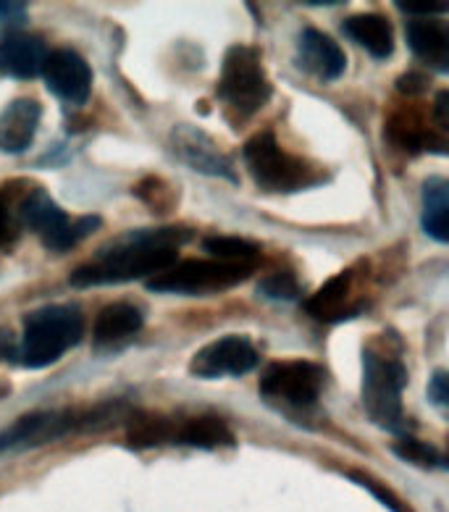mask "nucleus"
I'll list each match as a JSON object with an SVG mask.
<instances>
[{"mask_svg":"<svg viewBox=\"0 0 449 512\" xmlns=\"http://www.w3.org/2000/svg\"><path fill=\"white\" fill-rule=\"evenodd\" d=\"M216 92L218 100L237 119H250L266 106L271 98V85L260 50L253 45H232L226 50Z\"/></svg>","mask_w":449,"mask_h":512,"instance_id":"4","label":"nucleus"},{"mask_svg":"<svg viewBox=\"0 0 449 512\" xmlns=\"http://www.w3.org/2000/svg\"><path fill=\"white\" fill-rule=\"evenodd\" d=\"M192 232L184 226H161L148 232H132L108 242L92 260L74 268L69 276L71 287H103L124 281L158 276L179 258V247L190 242Z\"/></svg>","mask_w":449,"mask_h":512,"instance_id":"1","label":"nucleus"},{"mask_svg":"<svg viewBox=\"0 0 449 512\" xmlns=\"http://www.w3.org/2000/svg\"><path fill=\"white\" fill-rule=\"evenodd\" d=\"M253 274V263L224 260H182L148 281L150 292L161 295H213L237 287Z\"/></svg>","mask_w":449,"mask_h":512,"instance_id":"6","label":"nucleus"},{"mask_svg":"<svg viewBox=\"0 0 449 512\" xmlns=\"http://www.w3.org/2000/svg\"><path fill=\"white\" fill-rule=\"evenodd\" d=\"M428 400L434 402L439 410H447V402H449V386H447V373L444 371H436L431 384H428Z\"/></svg>","mask_w":449,"mask_h":512,"instance_id":"29","label":"nucleus"},{"mask_svg":"<svg viewBox=\"0 0 449 512\" xmlns=\"http://www.w3.org/2000/svg\"><path fill=\"white\" fill-rule=\"evenodd\" d=\"M297 50H300V64L302 69L310 71L313 77L321 82H334L344 74L347 69V58L344 50L334 37H329L321 29H305L297 40Z\"/></svg>","mask_w":449,"mask_h":512,"instance_id":"14","label":"nucleus"},{"mask_svg":"<svg viewBox=\"0 0 449 512\" xmlns=\"http://www.w3.org/2000/svg\"><path fill=\"white\" fill-rule=\"evenodd\" d=\"M8 237H11V216H8L6 203L0 200V245H6Z\"/></svg>","mask_w":449,"mask_h":512,"instance_id":"32","label":"nucleus"},{"mask_svg":"<svg viewBox=\"0 0 449 512\" xmlns=\"http://www.w3.org/2000/svg\"><path fill=\"white\" fill-rule=\"evenodd\" d=\"M407 384V368L397 352L368 347L363 352V405L376 426L392 434H407L402 392Z\"/></svg>","mask_w":449,"mask_h":512,"instance_id":"2","label":"nucleus"},{"mask_svg":"<svg viewBox=\"0 0 449 512\" xmlns=\"http://www.w3.org/2000/svg\"><path fill=\"white\" fill-rule=\"evenodd\" d=\"M48 48L40 37L8 32L0 37V74L11 79H32L43 71Z\"/></svg>","mask_w":449,"mask_h":512,"instance_id":"15","label":"nucleus"},{"mask_svg":"<svg viewBox=\"0 0 449 512\" xmlns=\"http://www.w3.org/2000/svg\"><path fill=\"white\" fill-rule=\"evenodd\" d=\"M407 45L413 53L436 71L449 69V29L442 19H410Z\"/></svg>","mask_w":449,"mask_h":512,"instance_id":"16","label":"nucleus"},{"mask_svg":"<svg viewBox=\"0 0 449 512\" xmlns=\"http://www.w3.org/2000/svg\"><path fill=\"white\" fill-rule=\"evenodd\" d=\"M27 22V6L19 0H0V24Z\"/></svg>","mask_w":449,"mask_h":512,"instance_id":"30","label":"nucleus"},{"mask_svg":"<svg viewBox=\"0 0 449 512\" xmlns=\"http://www.w3.org/2000/svg\"><path fill=\"white\" fill-rule=\"evenodd\" d=\"M203 247L205 253H211L213 258L224 260V263H253L260 253V247L255 242H250V239L226 237V234L205 237Z\"/></svg>","mask_w":449,"mask_h":512,"instance_id":"24","label":"nucleus"},{"mask_svg":"<svg viewBox=\"0 0 449 512\" xmlns=\"http://www.w3.org/2000/svg\"><path fill=\"white\" fill-rule=\"evenodd\" d=\"M242 155H245L247 169H250L260 190L297 192L321 182V174L308 161L295 158L292 153L279 148V142L271 132L255 134L253 140L245 145Z\"/></svg>","mask_w":449,"mask_h":512,"instance_id":"5","label":"nucleus"},{"mask_svg":"<svg viewBox=\"0 0 449 512\" xmlns=\"http://www.w3.org/2000/svg\"><path fill=\"white\" fill-rule=\"evenodd\" d=\"M392 449L405 460V463H413L418 465V468H447V457H444L439 449L421 442V439H415V436L410 434L402 436L400 442H394Z\"/></svg>","mask_w":449,"mask_h":512,"instance_id":"25","label":"nucleus"},{"mask_svg":"<svg viewBox=\"0 0 449 512\" xmlns=\"http://www.w3.org/2000/svg\"><path fill=\"white\" fill-rule=\"evenodd\" d=\"M350 478H352V481H355V484L363 486V489L371 491L373 497L379 499L381 505H386L392 512H407L405 507H402L400 499L394 497V494H392V491H389V489H384V486L376 484V481H373L371 476H363V473H350Z\"/></svg>","mask_w":449,"mask_h":512,"instance_id":"27","label":"nucleus"},{"mask_svg":"<svg viewBox=\"0 0 449 512\" xmlns=\"http://www.w3.org/2000/svg\"><path fill=\"white\" fill-rule=\"evenodd\" d=\"M355 302H352V271H344V274L334 276L318 289L316 295L305 302V310L308 316L318 318V321L334 323L347 318L350 313H355Z\"/></svg>","mask_w":449,"mask_h":512,"instance_id":"18","label":"nucleus"},{"mask_svg":"<svg viewBox=\"0 0 449 512\" xmlns=\"http://www.w3.org/2000/svg\"><path fill=\"white\" fill-rule=\"evenodd\" d=\"M258 292L263 297H268V300L289 302L300 295V284H297V279L292 274H287V271H279V274H271L260 281Z\"/></svg>","mask_w":449,"mask_h":512,"instance_id":"26","label":"nucleus"},{"mask_svg":"<svg viewBox=\"0 0 449 512\" xmlns=\"http://www.w3.org/2000/svg\"><path fill=\"white\" fill-rule=\"evenodd\" d=\"M43 79L58 100L71 103V106H82L90 98L92 90V69L85 58L79 56L77 50L58 48L50 50L43 64Z\"/></svg>","mask_w":449,"mask_h":512,"instance_id":"11","label":"nucleus"},{"mask_svg":"<svg viewBox=\"0 0 449 512\" xmlns=\"http://www.w3.org/2000/svg\"><path fill=\"white\" fill-rule=\"evenodd\" d=\"M344 35L365 48L373 58H389L394 53L392 22L381 14H355L342 24Z\"/></svg>","mask_w":449,"mask_h":512,"instance_id":"19","label":"nucleus"},{"mask_svg":"<svg viewBox=\"0 0 449 512\" xmlns=\"http://www.w3.org/2000/svg\"><path fill=\"white\" fill-rule=\"evenodd\" d=\"M22 221L56 253H66L100 226L98 216L69 218L45 190H35L22 203Z\"/></svg>","mask_w":449,"mask_h":512,"instance_id":"9","label":"nucleus"},{"mask_svg":"<svg viewBox=\"0 0 449 512\" xmlns=\"http://www.w3.org/2000/svg\"><path fill=\"white\" fill-rule=\"evenodd\" d=\"M85 318L71 305H45L24 316L19 360L27 368H48L79 344Z\"/></svg>","mask_w":449,"mask_h":512,"instance_id":"3","label":"nucleus"},{"mask_svg":"<svg viewBox=\"0 0 449 512\" xmlns=\"http://www.w3.org/2000/svg\"><path fill=\"white\" fill-rule=\"evenodd\" d=\"M142 310L137 305H129V302H113L100 310L98 318H95V326H92V337L98 347H106V344H119L124 339L134 337L137 331L142 329Z\"/></svg>","mask_w":449,"mask_h":512,"instance_id":"20","label":"nucleus"},{"mask_svg":"<svg viewBox=\"0 0 449 512\" xmlns=\"http://www.w3.org/2000/svg\"><path fill=\"white\" fill-rule=\"evenodd\" d=\"M449 190L447 182L434 176L423 184V232L436 242L449 239Z\"/></svg>","mask_w":449,"mask_h":512,"instance_id":"22","label":"nucleus"},{"mask_svg":"<svg viewBox=\"0 0 449 512\" xmlns=\"http://www.w3.org/2000/svg\"><path fill=\"white\" fill-rule=\"evenodd\" d=\"M400 11H405L407 16H413V19H436V16L447 14V3H397Z\"/></svg>","mask_w":449,"mask_h":512,"instance_id":"28","label":"nucleus"},{"mask_svg":"<svg viewBox=\"0 0 449 512\" xmlns=\"http://www.w3.org/2000/svg\"><path fill=\"white\" fill-rule=\"evenodd\" d=\"M174 423L171 418L153 413H137L129 421V444L137 449L142 447H158L174 439Z\"/></svg>","mask_w":449,"mask_h":512,"instance_id":"23","label":"nucleus"},{"mask_svg":"<svg viewBox=\"0 0 449 512\" xmlns=\"http://www.w3.org/2000/svg\"><path fill=\"white\" fill-rule=\"evenodd\" d=\"M397 87H400V92H405V95H418V92H423L428 87V79H423L421 74H402Z\"/></svg>","mask_w":449,"mask_h":512,"instance_id":"31","label":"nucleus"},{"mask_svg":"<svg viewBox=\"0 0 449 512\" xmlns=\"http://www.w3.org/2000/svg\"><path fill=\"white\" fill-rule=\"evenodd\" d=\"M260 355L255 344L247 337H221L216 342L205 344L192 355L190 373L195 379H224V376H245L258 365Z\"/></svg>","mask_w":449,"mask_h":512,"instance_id":"10","label":"nucleus"},{"mask_svg":"<svg viewBox=\"0 0 449 512\" xmlns=\"http://www.w3.org/2000/svg\"><path fill=\"white\" fill-rule=\"evenodd\" d=\"M386 137L397 148L407 150V153H421V150L447 153V134L426 127L421 116H415V113H397V116H392L389 124H386Z\"/></svg>","mask_w":449,"mask_h":512,"instance_id":"17","label":"nucleus"},{"mask_svg":"<svg viewBox=\"0 0 449 512\" xmlns=\"http://www.w3.org/2000/svg\"><path fill=\"white\" fill-rule=\"evenodd\" d=\"M108 413H111V407L108 410L95 407L90 413H74V410L69 413H27L0 431V455L43 447V444L58 442L69 434L85 431V428H95L98 421L111 418Z\"/></svg>","mask_w":449,"mask_h":512,"instance_id":"7","label":"nucleus"},{"mask_svg":"<svg viewBox=\"0 0 449 512\" xmlns=\"http://www.w3.org/2000/svg\"><path fill=\"white\" fill-rule=\"evenodd\" d=\"M171 442L200 449H221L232 447L234 434L232 428L226 426V421H221L218 415L208 413L174 423V439Z\"/></svg>","mask_w":449,"mask_h":512,"instance_id":"21","label":"nucleus"},{"mask_svg":"<svg viewBox=\"0 0 449 512\" xmlns=\"http://www.w3.org/2000/svg\"><path fill=\"white\" fill-rule=\"evenodd\" d=\"M43 121V106L35 98H16L0 113V153L19 155L29 150Z\"/></svg>","mask_w":449,"mask_h":512,"instance_id":"13","label":"nucleus"},{"mask_svg":"<svg viewBox=\"0 0 449 512\" xmlns=\"http://www.w3.org/2000/svg\"><path fill=\"white\" fill-rule=\"evenodd\" d=\"M171 148H174L176 158L190 166V169L200 171V174L216 176V179H229L237 182L234 166L229 161V155L224 150H218L211 134H205L203 129L182 124L171 132Z\"/></svg>","mask_w":449,"mask_h":512,"instance_id":"12","label":"nucleus"},{"mask_svg":"<svg viewBox=\"0 0 449 512\" xmlns=\"http://www.w3.org/2000/svg\"><path fill=\"white\" fill-rule=\"evenodd\" d=\"M323 371L310 360H276L260 376V394L284 410H310L323 392Z\"/></svg>","mask_w":449,"mask_h":512,"instance_id":"8","label":"nucleus"}]
</instances>
